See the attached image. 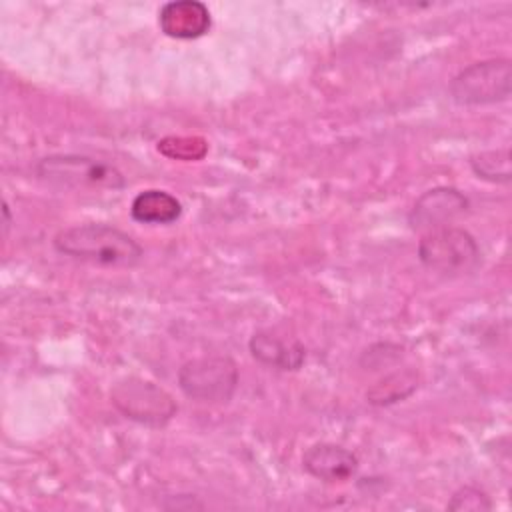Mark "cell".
Returning <instances> with one entry per match:
<instances>
[{
	"mask_svg": "<svg viewBox=\"0 0 512 512\" xmlns=\"http://www.w3.org/2000/svg\"><path fill=\"white\" fill-rule=\"evenodd\" d=\"M54 248L74 260L114 268L134 266L144 254L142 246L130 234L102 222L78 224L60 230L54 236Z\"/></svg>",
	"mask_w": 512,
	"mask_h": 512,
	"instance_id": "cell-1",
	"label": "cell"
},
{
	"mask_svg": "<svg viewBox=\"0 0 512 512\" xmlns=\"http://www.w3.org/2000/svg\"><path fill=\"white\" fill-rule=\"evenodd\" d=\"M36 174L64 188L120 190L126 186V178L116 166L84 154H50L38 160Z\"/></svg>",
	"mask_w": 512,
	"mask_h": 512,
	"instance_id": "cell-2",
	"label": "cell"
},
{
	"mask_svg": "<svg viewBox=\"0 0 512 512\" xmlns=\"http://www.w3.org/2000/svg\"><path fill=\"white\" fill-rule=\"evenodd\" d=\"M450 98L460 106H486L504 102L512 90V64L508 58L474 62L450 82Z\"/></svg>",
	"mask_w": 512,
	"mask_h": 512,
	"instance_id": "cell-3",
	"label": "cell"
},
{
	"mask_svg": "<svg viewBox=\"0 0 512 512\" xmlns=\"http://www.w3.org/2000/svg\"><path fill=\"white\" fill-rule=\"evenodd\" d=\"M178 386L190 400L226 404L238 386V366L228 356H202L178 370Z\"/></svg>",
	"mask_w": 512,
	"mask_h": 512,
	"instance_id": "cell-4",
	"label": "cell"
},
{
	"mask_svg": "<svg viewBox=\"0 0 512 512\" xmlns=\"http://www.w3.org/2000/svg\"><path fill=\"white\" fill-rule=\"evenodd\" d=\"M110 400L124 418L154 428L166 426L178 410L164 388L138 376L118 380L110 390Z\"/></svg>",
	"mask_w": 512,
	"mask_h": 512,
	"instance_id": "cell-5",
	"label": "cell"
},
{
	"mask_svg": "<svg viewBox=\"0 0 512 512\" xmlns=\"http://www.w3.org/2000/svg\"><path fill=\"white\" fill-rule=\"evenodd\" d=\"M420 262L442 274L472 270L480 260V248L474 236L462 228L444 226L426 232L418 244Z\"/></svg>",
	"mask_w": 512,
	"mask_h": 512,
	"instance_id": "cell-6",
	"label": "cell"
},
{
	"mask_svg": "<svg viewBox=\"0 0 512 512\" xmlns=\"http://www.w3.org/2000/svg\"><path fill=\"white\" fill-rule=\"evenodd\" d=\"M468 198L450 186H438L424 192L412 206L408 222L418 232H432L448 226L468 210Z\"/></svg>",
	"mask_w": 512,
	"mask_h": 512,
	"instance_id": "cell-7",
	"label": "cell"
},
{
	"mask_svg": "<svg viewBox=\"0 0 512 512\" xmlns=\"http://www.w3.org/2000/svg\"><path fill=\"white\" fill-rule=\"evenodd\" d=\"M302 468L316 480L322 482H344L358 470V458L352 450L332 444H312L302 456Z\"/></svg>",
	"mask_w": 512,
	"mask_h": 512,
	"instance_id": "cell-8",
	"label": "cell"
},
{
	"mask_svg": "<svg viewBox=\"0 0 512 512\" xmlns=\"http://www.w3.org/2000/svg\"><path fill=\"white\" fill-rule=\"evenodd\" d=\"M210 12L198 0H172L158 12L160 30L176 40H194L210 30Z\"/></svg>",
	"mask_w": 512,
	"mask_h": 512,
	"instance_id": "cell-9",
	"label": "cell"
},
{
	"mask_svg": "<svg viewBox=\"0 0 512 512\" xmlns=\"http://www.w3.org/2000/svg\"><path fill=\"white\" fill-rule=\"evenodd\" d=\"M248 350L260 364L284 372L298 370L306 358V350L298 340H284L270 330L254 332L248 340Z\"/></svg>",
	"mask_w": 512,
	"mask_h": 512,
	"instance_id": "cell-10",
	"label": "cell"
},
{
	"mask_svg": "<svg viewBox=\"0 0 512 512\" xmlns=\"http://www.w3.org/2000/svg\"><path fill=\"white\" fill-rule=\"evenodd\" d=\"M130 216L140 224H172L182 216V204L166 190H142L130 204Z\"/></svg>",
	"mask_w": 512,
	"mask_h": 512,
	"instance_id": "cell-11",
	"label": "cell"
},
{
	"mask_svg": "<svg viewBox=\"0 0 512 512\" xmlns=\"http://www.w3.org/2000/svg\"><path fill=\"white\" fill-rule=\"evenodd\" d=\"M418 388V374L412 370L392 372L384 376L380 382H376L368 392L366 400L372 406H390L396 402L406 400L410 394H414Z\"/></svg>",
	"mask_w": 512,
	"mask_h": 512,
	"instance_id": "cell-12",
	"label": "cell"
},
{
	"mask_svg": "<svg viewBox=\"0 0 512 512\" xmlns=\"http://www.w3.org/2000/svg\"><path fill=\"white\" fill-rule=\"evenodd\" d=\"M470 168L482 180H488L494 184H508L510 182V152H508V148L480 152L470 158Z\"/></svg>",
	"mask_w": 512,
	"mask_h": 512,
	"instance_id": "cell-13",
	"label": "cell"
},
{
	"mask_svg": "<svg viewBox=\"0 0 512 512\" xmlns=\"http://www.w3.org/2000/svg\"><path fill=\"white\" fill-rule=\"evenodd\" d=\"M158 152L172 160H202L208 152V142L202 136H166L158 142Z\"/></svg>",
	"mask_w": 512,
	"mask_h": 512,
	"instance_id": "cell-14",
	"label": "cell"
},
{
	"mask_svg": "<svg viewBox=\"0 0 512 512\" xmlns=\"http://www.w3.org/2000/svg\"><path fill=\"white\" fill-rule=\"evenodd\" d=\"M492 502L490 498L474 486H464L460 490H456L448 502V510H458V512H482V510H490Z\"/></svg>",
	"mask_w": 512,
	"mask_h": 512,
	"instance_id": "cell-15",
	"label": "cell"
},
{
	"mask_svg": "<svg viewBox=\"0 0 512 512\" xmlns=\"http://www.w3.org/2000/svg\"><path fill=\"white\" fill-rule=\"evenodd\" d=\"M2 212H4V232H8V226H10V212H8V204L4 202L2 206Z\"/></svg>",
	"mask_w": 512,
	"mask_h": 512,
	"instance_id": "cell-16",
	"label": "cell"
}]
</instances>
